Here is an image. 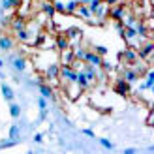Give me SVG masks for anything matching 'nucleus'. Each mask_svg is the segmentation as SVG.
<instances>
[{
    "mask_svg": "<svg viewBox=\"0 0 154 154\" xmlns=\"http://www.w3.org/2000/svg\"><path fill=\"white\" fill-rule=\"evenodd\" d=\"M73 51V57L77 58V60H83L85 58V53H87V49L85 47H75V49H72Z\"/></svg>",
    "mask_w": 154,
    "mask_h": 154,
    "instance_id": "cd10ccee",
    "label": "nucleus"
},
{
    "mask_svg": "<svg viewBox=\"0 0 154 154\" xmlns=\"http://www.w3.org/2000/svg\"><path fill=\"white\" fill-rule=\"evenodd\" d=\"M36 103H38V107H40V111H47V100H45L43 96H38Z\"/></svg>",
    "mask_w": 154,
    "mask_h": 154,
    "instance_id": "c85d7f7f",
    "label": "nucleus"
},
{
    "mask_svg": "<svg viewBox=\"0 0 154 154\" xmlns=\"http://www.w3.org/2000/svg\"><path fill=\"white\" fill-rule=\"evenodd\" d=\"M100 145H102L103 149H107V150H113V143H111L109 139H105V137H102V139H100Z\"/></svg>",
    "mask_w": 154,
    "mask_h": 154,
    "instance_id": "2f4dec72",
    "label": "nucleus"
},
{
    "mask_svg": "<svg viewBox=\"0 0 154 154\" xmlns=\"http://www.w3.org/2000/svg\"><path fill=\"white\" fill-rule=\"evenodd\" d=\"M19 137H21V130H19V126H17V124H11V128H10V139H11L13 143H17Z\"/></svg>",
    "mask_w": 154,
    "mask_h": 154,
    "instance_id": "5701e85b",
    "label": "nucleus"
},
{
    "mask_svg": "<svg viewBox=\"0 0 154 154\" xmlns=\"http://www.w3.org/2000/svg\"><path fill=\"white\" fill-rule=\"evenodd\" d=\"M135 51H137V57H139L141 60H149L150 55H152V51H154V43H152L150 40H147L143 45H139Z\"/></svg>",
    "mask_w": 154,
    "mask_h": 154,
    "instance_id": "7ed1b4c3",
    "label": "nucleus"
},
{
    "mask_svg": "<svg viewBox=\"0 0 154 154\" xmlns=\"http://www.w3.org/2000/svg\"><path fill=\"white\" fill-rule=\"evenodd\" d=\"M102 2H103V0H90V2L87 4V8L90 10V13H94L98 8H100V4H102Z\"/></svg>",
    "mask_w": 154,
    "mask_h": 154,
    "instance_id": "c756f323",
    "label": "nucleus"
},
{
    "mask_svg": "<svg viewBox=\"0 0 154 154\" xmlns=\"http://www.w3.org/2000/svg\"><path fill=\"white\" fill-rule=\"evenodd\" d=\"M124 154H135V149H126Z\"/></svg>",
    "mask_w": 154,
    "mask_h": 154,
    "instance_id": "4c0bfd02",
    "label": "nucleus"
},
{
    "mask_svg": "<svg viewBox=\"0 0 154 154\" xmlns=\"http://www.w3.org/2000/svg\"><path fill=\"white\" fill-rule=\"evenodd\" d=\"M150 2H152V0H149V4H150Z\"/></svg>",
    "mask_w": 154,
    "mask_h": 154,
    "instance_id": "a19ab883",
    "label": "nucleus"
},
{
    "mask_svg": "<svg viewBox=\"0 0 154 154\" xmlns=\"http://www.w3.org/2000/svg\"><path fill=\"white\" fill-rule=\"evenodd\" d=\"M152 87H154V73H152V70L149 68V72L145 73V83L139 85V90H150Z\"/></svg>",
    "mask_w": 154,
    "mask_h": 154,
    "instance_id": "9d476101",
    "label": "nucleus"
},
{
    "mask_svg": "<svg viewBox=\"0 0 154 154\" xmlns=\"http://www.w3.org/2000/svg\"><path fill=\"white\" fill-rule=\"evenodd\" d=\"M55 49H57V51H66V49H70V40L64 36V32H62V34H57V38H55Z\"/></svg>",
    "mask_w": 154,
    "mask_h": 154,
    "instance_id": "1a4fd4ad",
    "label": "nucleus"
},
{
    "mask_svg": "<svg viewBox=\"0 0 154 154\" xmlns=\"http://www.w3.org/2000/svg\"><path fill=\"white\" fill-rule=\"evenodd\" d=\"M100 68H102L103 72H113V64H111V62H107V60H102Z\"/></svg>",
    "mask_w": 154,
    "mask_h": 154,
    "instance_id": "473e14b6",
    "label": "nucleus"
},
{
    "mask_svg": "<svg viewBox=\"0 0 154 154\" xmlns=\"http://www.w3.org/2000/svg\"><path fill=\"white\" fill-rule=\"evenodd\" d=\"M11 28L17 32V30H21V28H26V21H25V17H21V15H17L13 21H11Z\"/></svg>",
    "mask_w": 154,
    "mask_h": 154,
    "instance_id": "6ab92c4d",
    "label": "nucleus"
},
{
    "mask_svg": "<svg viewBox=\"0 0 154 154\" xmlns=\"http://www.w3.org/2000/svg\"><path fill=\"white\" fill-rule=\"evenodd\" d=\"M64 36L72 42V40H77V38L83 36V30H81L79 26H68V28L64 30Z\"/></svg>",
    "mask_w": 154,
    "mask_h": 154,
    "instance_id": "9b49d317",
    "label": "nucleus"
},
{
    "mask_svg": "<svg viewBox=\"0 0 154 154\" xmlns=\"http://www.w3.org/2000/svg\"><path fill=\"white\" fill-rule=\"evenodd\" d=\"M53 6H55V11H57V13L66 15V4H64V2H60V0H55V2H53Z\"/></svg>",
    "mask_w": 154,
    "mask_h": 154,
    "instance_id": "a878e982",
    "label": "nucleus"
},
{
    "mask_svg": "<svg viewBox=\"0 0 154 154\" xmlns=\"http://www.w3.org/2000/svg\"><path fill=\"white\" fill-rule=\"evenodd\" d=\"M38 88H40V96H43L45 100H55V92H53V88L49 87V85L40 83V85H38Z\"/></svg>",
    "mask_w": 154,
    "mask_h": 154,
    "instance_id": "f8f14e48",
    "label": "nucleus"
},
{
    "mask_svg": "<svg viewBox=\"0 0 154 154\" xmlns=\"http://www.w3.org/2000/svg\"><path fill=\"white\" fill-rule=\"evenodd\" d=\"M0 8L6 11V10H13V0H2L0 2Z\"/></svg>",
    "mask_w": 154,
    "mask_h": 154,
    "instance_id": "7c9ffc66",
    "label": "nucleus"
},
{
    "mask_svg": "<svg viewBox=\"0 0 154 154\" xmlns=\"http://www.w3.org/2000/svg\"><path fill=\"white\" fill-rule=\"evenodd\" d=\"M77 2H79V6H87L90 0H77Z\"/></svg>",
    "mask_w": 154,
    "mask_h": 154,
    "instance_id": "e433bc0d",
    "label": "nucleus"
},
{
    "mask_svg": "<svg viewBox=\"0 0 154 154\" xmlns=\"http://www.w3.org/2000/svg\"><path fill=\"white\" fill-rule=\"evenodd\" d=\"M73 15H77V17H81V19H85V21H88V19H92V13H90V10L87 6H79L75 10V13Z\"/></svg>",
    "mask_w": 154,
    "mask_h": 154,
    "instance_id": "f3484780",
    "label": "nucleus"
},
{
    "mask_svg": "<svg viewBox=\"0 0 154 154\" xmlns=\"http://www.w3.org/2000/svg\"><path fill=\"white\" fill-rule=\"evenodd\" d=\"M11 66H13L17 72H25V70H26V58H25V57H13V58H11Z\"/></svg>",
    "mask_w": 154,
    "mask_h": 154,
    "instance_id": "2eb2a0df",
    "label": "nucleus"
},
{
    "mask_svg": "<svg viewBox=\"0 0 154 154\" xmlns=\"http://www.w3.org/2000/svg\"><path fill=\"white\" fill-rule=\"evenodd\" d=\"M58 72H60V64L58 62L49 64L47 70H45V79H47V81H57L58 79Z\"/></svg>",
    "mask_w": 154,
    "mask_h": 154,
    "instance_id": "0eeeda50",
    "label": "nucleus"
},
{
    "mask_svg": "<svg viewBox=\"0 0 154 154\" xmlns=\"http://www.w3.org/2000/svg\"><path fill=\"white\" fill-rule=\"evenodd\" d=\"M75 77H77V72L73 70L72 66H64V64H60L58 79L62 81V85H66V83H75Z\"/></svg>",
    "mask_w": 154,
    "mask_h": 154,
    "instance_id": "f03ea898",
    "label": "nucleus"
},
{
    "mask_svg": "<svg viewBox=\"0 0 154 154\" xmlns=\"http://www.w3.org/2000/svg\"><path fill=\"white\" fill-rule=\"evenodd\" d=\"M83 134L87 135V137H94V132H92V130H88V128H85V130H83Z\"/></svg>",
    "mask_w": 154,
    "mask_h": 154,
    "instance_id": "72a5a7b5",
    "label": "nucleus"
},
{
    "mask_svg": "<svg viewBox=\"0 0 154 154\" xmlns=\"http://www.w3.org/2000/svg\"><path fill=\"white\" fill-rule=\"evenodd\" d=\"M122 38H124L126 42H132V40H135V38H137L135 28H134V26H126V28H124V34H122Z\"/></svg>",
    "mask_w": 154,
    "mask_h": 154,
    "instance_id": "4be33fe9",
    "label": "nucleus"
},
{
    "mask_svg": "<svg viewBox=\"0 0 154 154\" xmlns=\"http://www.w3.org/2000/svg\"><path fill=\"white\" fill-rule=\"evenodd\" d=\"M34 141H36V143H42V141H43V134H36V135H34Z\"/></svg>",
    "mask_w": 154,
    "mask_h": 154,
    "instance_id": "f704fd0d",
    "label": "nucleus"
},
{
    "mask_svg": "<svg viewBox=\"0 0 154 154\" xmlns=\"http://www.w3.org/2000/svg\"><path fill=\"white\" fill-rule=\"evenodd\" d=\"M2 66H4V60H2V58H0V68H2Z\"/></svg>",
    "mask_w": 154,
    "mask_h": 154,
    "instance_id": "58836bf2",
    "label": "nucleus"
},
{
    "mask_svg": "<svg viewBox=\"0 0 154 154\" xmlns=\"http://www.w3.org/2000/svg\"><path fill=\"white\" fill-rule=\"evenodd\" d=\"M75 60L73 57V51L72 49H66V51H60V64H64V66H70L72 62Z\"/></svg>",
    "mask_w": 154,
    "mask_h": 154,
    "instance_id": "ddd939ff",
    "label": "nucleus"
},
{
    "mask_svg": "<svg viewBox=\"0 0 154 154\" xmlns=\"http://www.w3.org/2000/svg\"><path fill=\"white\" fill-rule=\"evenodd\" d=\"M42 11L45 13V15H47V17L49 19H53V17H55V6H53V2H49V0H45V2L42 4Z\"/></svg>",
    "mask_w": 154,
    "mask_h": 154,
    "instance_id": "dca6fc26",
    "label": "nucleus"
},
{
    "mask_svg": "<svg viewBox=\"0 0 154 154\" xmlns=\"http://www.w3.org/2000/svg\"><path fill=\"white\" fill-rule=\"evenodd\" d=\"M102 60H103V57L96 55L94 51H87V53H85V58H83V62H88V64H92V66L100 68V64H102Z\"/></svg>",
    "mask_w": 154,
    "mask_h": 154,
    "instance_id": "6e6552de",
    "label": "nucleus"
},
{
    "mask_svg": "<svg viewBox=\"0 0 154 154\" xmlns=\"http://www.w3.org/2000/svg\"><path fill=\"white\" fill-rule=\"evenodd\" d=\"M75 83L79 85V87H81L83 90H87V88L90 87V81L87 79V75H85V72H83V70H77V77H75Z\"/></svg>",
    "mask_w": 154,
    "mask_h": 154,
    "instance_id": "4468645a",
    "label": "nucleus"
},
{
    "mask_svg": "<svg viewBox=\"0 0 154 154\" xmlns=\"http://www.w3.org/2000/svg\"><path fill=\"white\" fill-rule=\"evenodd\" d=\"M77 8H79V2H77V0H68L66 2V15H73Z\"/></svg>",
    "mask_w": 154,
    "mask_h": 154,
    "instance_id": "b1692460",
    "label": "nucleus"
},
{
    "mask_svg": "<svg viewBox=\"0 0 154 154\" xmlns=\"http://www.w3.org/2000/svg\"><path fill=\"white\" fill-rule=\"evenodd\" d=\"M10 115H11L13 119H19V117H21V105L10 102Z\"/></svg>",
    "mask_w": 154,
    "mask_h": 154,
    "instance_id": "393cba45",
    "label": "nucleus"
},
{
    "mask_svg": "<svg viewBox=\"0 0 154 154\" xmlns=\"http://www.w3.org/2000/svg\"><path fill=\"white\" fill-rule=\"evenodd\" d=\"M119 2H126V0H119Z\"/></svg>",
    "mask_w": 154,
    "mask_h": 154,
    "instance_id": "ea45409f",
    "label": "nucleus"
},
{
    "mask_svg": "<svg viewBox=\"0 0 154 154\" xmlns=\"http://www.w3.org/2000/svg\"><path fill=\"white\" fill-rule=\"evenodd\" d=\"M0 49H2V51H11L13 49V40L10 36H2V38H0Z\"/></svg>",
    "mask_w": 154,
    "mask_h": 154,
    "instance_id": "a211bd4d",
    "label": "nucleus"
},
{
    "mask_svg": "<svg viewBox=\"0 0 154 154\" xmlns=\"http://www.w3.org/2000/svg\"><path fill=\"white\" fill-rule=\"evenodd\" d=\"M0 88H2V96L8 100V102H13V88L10 87V85H6V83H2V87H0Z\"/></svg>",
    "mask_w": 154,
    "mask_h": 154,
    "instance_id": "aec40b11",
    "label": "nucleus"
},
{
    "mask_svg": "<svg viewBox=\"0 0 154 154\" xmlns=\"http://www.w3.org/2000/svg\"><path fill=\"white\" fill-rule=\"evenodd\" d=\"M92 51H94L96 55H100V57H105L107 53H109V49H107L105 45H94V47H92Z\"/></svg>",
    "mask_w": 154,
    "mask_h": 154,
    "instance_id": "bb28decb",
    "label": "nucleus"
},
{
    "mask_svg": "<svg viewBox=\"0 0 154 154\" xmlns=\"http://www.w3.org/2000/svg\"><path fill=\"white\" fill-rule=\"evenodd\" d=\"M120 73H122V79L128 81L130 85H134L135 81H139V75L135 73V70H134L132 66H122L120 68Z\"/></svg>",
    "mask_w": 154,
    "mask_h": 154,
    "instance_id": "39448f33",
    "label": "nucleus"
},
{
    "mask_svg": "<svg viewBox=\"0 0 154 154\" xmlns=\"http://www.w3.org/2000/svg\"><path fill=\"white\" fill-rule=\"evenodd\" d=\"M119 58L122 60V66H134L137 60H139V57H137V51L134 47H128L124 51H120Z\"/></svg>",
    "mask_w": 154,
    "mask_h": 154,
    "instance_id": "f257e3e1",
    "label": "nucleus"
},
{
    "mask_svg": "<svg viewBox=\"0 0 154 154\" xmlns=\"http://www.w3.org/2000/svg\"><path fill=\"white\" fill-rule=\"evenodd\" d=\"M81 70L85 72V75H87V79H88L90 83L96 81V77H98V68H96V66H92V64H88V62H83Z\"/></svg>",
    "mask_w": 154,
    "mask_h": 154,
    "instance_id": "423d86ee",
    "label": "nucleus"
},
{
    "mask_svg": "<svg viewBox=\"0 0 154 154\" xmlns=\"http://www.w3.org/2000/svg\"><path fill=\"white\" fill-rule=\"evenodd\" d=\"M119 0H103V4H107V6H115Z\"/></svg>",
    "mask_w": 154,
    "mask_h": 154,
    "instance_id": "c9c22d12",
    "label": "nucleus"
},
{
    "mask_svg": "<svg viewBox=\"0 0 154 154\" xmlns=\"http://www.w3.org/2000/svg\"><path fill=\"white\" fill-rule=\"evenodd\" d=\"M15 36H17V40H19V42H23V43H30V32H28L26 28L17 30V32H15Z\"/></svg>",
    "mask_w": 154,
    "mask_h": 154,
    "instance_id": "412c9836",
    "label": "nucleus"
},
{
    "mask_svg": "<svg viewBox=\"0 0 154 154\" xmlns=\"http://www.w3.org/2000/svg\"><path fill=\"white\" fill-rule=\"evenodd\" d=\"M115 92H117L119 96H130V92H132V88H130V83L124 81L122 77H119L117 81H115Z\"/></svg>",
    "mask_w": 154,
    "mask_h": 154,
    "instance_id": "20e7f679",
    "label": "nucleus"
}]
</instances>
